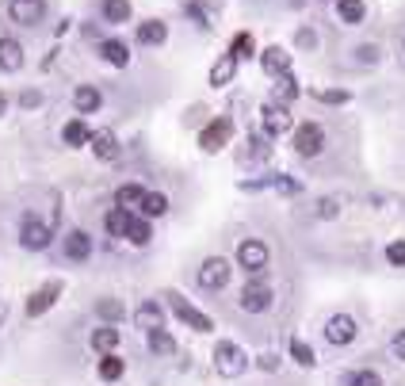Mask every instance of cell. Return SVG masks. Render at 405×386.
Instances as JSON below:
<instances>
[{
	"mask_svg": "<svg viewBox=\"0 0 405 386\" xmlns=\"http://www.w3.org/2000/svg\"><path fill=\"white\" fill-rule=\"evenodd\" d=\"M168 211V199L161 192H146V203H142V214L146 218H161V214Z\"/></svg>",
	"mask_w": 405,
	"mask_h": 386,
	"instance_id": "obj_31",
	"label": "cell"
},
{
	"mask_svg": "<svg viewBox=\"0 0 405 386\" xmlns=\"http://www.w3.org/2000/svg\"><path fill=\"white\" fill-rule=\"evenodd\" d=\"M146 203V192L138 184H122L119 192H115V206H127V211H134V206H142Z\"/></svg>",
	"mask_w": 405,
	"mask_h": 386,
	"instance_id": "obj_24",
	"label": "cell"
},
{
	"mask_svg": "<svg viewBox=\"0 0 405 386\" xmlns=\"http://www.w3.org/2000/svg\"><path fill=\"white\" fill-rule=\"evenodd\" d=\"M230 138H233V122L230 119H214L211 127H203L199 146L206 149V153H218L222 146H230Z\"/></svg>",
	"mask_w": 405,
	"mask_h": 386,
	"instance_id": "obj_6",
	"label": "cell"
},
{
	"mask_svg": "<svg viewBox=\"0 0 405 386\" xmlns=\"http://www.w3.org/2000/svg\"><path fill=\"white\" fill-rule=\"evenodd\" d=\"M103 20L107 23H127L130 20V4L127 0H103Z\"/></svg>",
	"mask_w": 405,
	"mask_h": 386,
	"instance_id": "obj_30",
	"label": "cell"
},
{
	"mask_svg": "<svg viewBox=\"0 0 405 386\" xmlns=\"http://www.w3.org/2000/svg\"><path fill=\"white\" fill-rule=\"evenodd\" d=\"M65 257L69 260H88L92 257V238L84 230H73L69 238H65Z\"/></svg>",
	"mask_w": 405,
	"mask_h": 386,
	"instance_id": "obj_15",
	"label": "cell"
},
{
	"mask_svg": "<svg viewBox=\"0 0 405 386\" xmlns=\"http://www.w3.org/2000/svg\"><path fill=\"white\" fill-rule=\"evenodd\" d=\"M268 260H271V252H268V245H264V241H241L237 264L245 271H264V268H268Z\"/></svg>",
	"mask_w": 405,
	"mask_h": 386,
	"instance_id": "obj_8",
	"label": "cell"
},
{
	"mask_svg": "<svg viewBox=\"0 0 405 386\" xmlns=\"http://www.w3.org/2000/svg\"><path fill=\"white\" fill-rule=\"evenodd\" d=\"M214 367H218L222 379H237L245 367H249V356H245L233 341H222L218 348H214Z\"/></svg>",
	"mask_w": 405,
	"mask_h": 386,
	"instance_id": "obj_1",
	"label": "cell"
},
{
	"mask_svg": "<svg viewBox=\"0 0 405 386\" xmlns=\"http://www.w3.org/2000/svg\"><path fill=\"white\" fill-rule=\"evenodd\" d=\"M92 348H96L100 356H111L119 348V329H111V325L96 329V333H92Z\"/></svg>",
	"mask_w": 405,
	"mask_h": 386,
	"instance_id": "obj_23",
	"label": "cell"
},
{
	"mask_svg": "<svg viewBox=\"0 0 405 386\" xmlns=\"http://www.w3.org/2000/svg\"><path fill=\"white\" fill-rule=\"evenodd\" d=\"M100 54H103V62H111V65H119V69H122V65H127V62H130V50H127V46H122L119 39H107V42H103V46H100Z\"/></svg>",
	"mask_w": 405,
	"mask_h": 386,
	"instance_id": "obj_27",
	"label": "cell"
},
{
	"mask_svg": "<svg viewBox=\"0 0 405 386\" xmlns=\"http://www.w3.org/2000/svg\"><path fill=\"white\" fill-rule=\"evenodd\" d=\"M8 16L23 27H35L46 16V0H8Z\"/></svg>",
	"mask_w": 405,
	"mask_h": 386,
	"instance_id": "obj_7",
	"label": "cell"
},
{
	"mask_svg": "<svg viewBox=\"0 0 405 386\" xmlns=\"http://www.w3.org/2000/svg\"><path fill=\"white\" fill-rule=\"evenodd\" d=\"M73 103H77L81 115H92V111L100 107V92H96V88H88V84H81V88L73 92Z\"/></svg>",
	"mask_w": 405,
	"mask_h": 386,
	"instance_id": "obj_26",
	"label": "cell"
},
{
	"mask_svg": "<svg viewBox=\"0 0 405 386\" xmlns=\"http://www.w3.org/2000/svg\"><path fill=\"white\" fill-rule=\"evenodd\" d=\"M268 306H271V287L264 283V279L245 283V291H241V310L245 314H264Z\"/></svg>",
	"mask_w": 405,
	"mask_h": 386,
	"instance_id": "obj_5",
	"label": "cell"
},
{
	"mask_svg": "<svg viewBox=\"0 0 405 386\" xmlns=\"http://www.w3.org/2000/svg\"><path fill=\"white\" fill-rule=\"evenodd\" d=\"M276 187H279L283 195H298V192H303V184H298V180H290V176H283V172L276 176Z\"/></svg>",
	"mask_w": 405,
	"mask_h": 386,
	"instance_id": "obj_39",
	"label": "cell"
},
{
	"mask_svg": "<svg viewBox=\"0 0 405 386\" xmlns=\"http://www.w3.org/2000/svg\"><path fill=\"white\" fill-rule=\"evenodd\" d=\"M0 69H4V73L23 69V50H20V42H16V39H0Z\"/></svg>",
	"mask_w": 405,
	"mask_h": 386,
	"instance_id": "obj_17",
	"label": "cell"
},
{
	"mask_svg": "<svg viewBox=\"0 0 405 386\" xmlns=\"http://www.w3.org/2000/svg\"><path fill=\"white\" fill-rule=\"evenodd\" d=\"M325 341L329 344H352L356 341V322L348 314H333L325 322Z\"/></svg>",
	"mask_w": 405,
	"mask_h": 386,
	"instance_id": "obj_9",
	"label": "cell"
},
{
	"mask_svg": "<svg viewBox=\"0 0 405 386\" xmlns=\"http://www.w3.org/2000/svg\"><path fill=\"white\" fill-rule=\"evenodd\" d=\"M20 103H23V107H39V103H42V92H23Z\"/></svg>",
	"mask_w": 405,
	"mask_h": 386,
	"instance_id": "obj_44",
	"label": "cell"
},
{
	"mask_svg": "<svg viewBox=\"0 0 405 386\" xmlns=\"http://www.w3.org/2000/svg\"><path fill=\"white\" fill-rule=\"evenodd\" d=\"M96 314L103 317V322L115 325L119 317H122V303H119V298H100V303H96Z\"/></svg>",
	"mask_w": 405,
	"mask_h": 386,
	"instance_id": "obj_33",
	"label": "cell"
},
{
	"mask_svg": "<svg viewBox=\"0 0 405 386\" xmlns=\"http://www.w3.org/2000/svg\"><path fill=\"white\" fill-rule=\"evenodd\" d=\"M390 352L398 356V360H405V329H401V333H398V337H394V341H390Z\"/></svg>",
	"mask_w": 405,
	"mask_h": 386,
	"instance_id": "obj_43",
	"label": "cell"
},
{
	"mask_svg": "<svg viewBox=\"0 0 405 386\" xmlns=\"http://www.w3.org/2000/svg\"><path fill=\"white\" fill-rule=\"evenodd\" d=\"M290 127H295V122H290L283 103H268V107H264V130H268V134H287Z\"/></svg>",
	"mask_w": 405,
	"mask_h": 386,
	"instance_id": "obj_12",
	"label": "cell"
},
{
	"mask_svg": "<svg viewBox=\"0 0 405 386\" xmlns=\"http://www.w3.org/2000/svg\"><path fill=\"white\" fill-rule=\"evenodd\" d=\"M168 306H172V314L180 317V322H184L187 329H195V333H211V329H214V322H211V317H206L203 310H195V306L187 303L184 295H176V291L168 295Z\"/></svg>",
	"mask_w": 405,
	"mask_h": 386,
	"instance_id": "obj_2",
	"label": "cell"
},
{
	"mask_svg": "<svg viewBox=\"0 0 405 386\" xmlns=\"http://www.w3.org/2000/svg\"><path fill=\"white\" fill-rule=\"evenodd\" d=\"M92 153L100 157V161H115L119 157V142L111 130H100V134H92Z\"/></svg>",
	"mask_w": 405,
	"mask_h": 386,
	"instance_id": "obj_19",
	"label": "cell"
},
{
	"mask_svg": "<svg viewBox=\"0 0 405 386\" xmlns=\"http://www.w3.org/2000/svg\"><path fill=\"white\" fill-rule=\"evenodd\" d=\"M325 146V130L317 127V122H303V127L295 130V153L303 157H317Z\"/></svg>",
	"mask_w": 405,
	"mask_h": 386,
	"instance_id": "obj_4",
	"label": "cell"
},
{
	"mask_svg": "<svg viewBox=\"0 0 405 386\" xmlns=\"http://www.w3.org/2000/svg\"><path fill=\"white\" fill-rule=\"evenodd\" d=\"M4 111H8V100H4V96H0V115H4Z\"/></svg>",
	"mask_w": 405,
	"mask_h": 386,
	"instance_id": "obj_47",
	"label": "cell"
},
{
	"mask_svg": "<svg viewBox=\"0 0 405 386\" xmlns=\"http://www.w3.org/2000/svg\"><path fill=\"white\" fill-rule=\"evenodd\" d=\"M61 138H65V146H73V149H81V146H88L92 142V130L84 127L81 119H73V122H65V130H61Z\"/></svg>",
	"mask_w": 405,
	"mask_h": 386,
	"instance_id": "obj_21",
	"label": "cell"
},
{
	"mask_svg": "<svg viewBox=\"0 0 405 386\" xmlns=\"http://www.w3.org/2000/svg\"><path fill=\"white\" fill-rule=\"evenodd\" d=\"M298 46H303V50H310V46H314L317 39H314V31H298V39H295Z\"/></svg>",
	"mask_w": 405,
	"mask_h": 386,
	"instance_id": "obj_45",
	"label": "cell"
},
{
	"mask_svg": "<svg viewBox=\"0 0 405 386\" xmlns=\"http://www.w3.org/2000/svg\"><path fill=\"white\" fill-rule=\"evenodd\" d=\"M356 58H360L363 65H375V62H379V46H371V42L360 46V50H356Z\"/></svg>",
	"mask_w": 405,
	"mask_h": 386,
	"instance_id": "obj_40",
	"label": "cell"
},
{
	"mask_svg": "<svg viewBox=\"0 0 405 386\" xmlns=\"http://www.w3.org/2000/svg\"><path fill=\"white\" fill-rule=\"evenodd\" d=\"M130 222H134V218H130L127 206H115V211H107V218H103V230H107L111 238H127V233H130Z\"/></svg>",
	"mask_w": 405,
	"mask_h": 386,
	"instance_id": "obj_18",
	"label": "cell"
},
{
	"mask_svg": "<svg viewBox=\"0 0 405 386\" xmlns=\"http://www.w3.org/2000/svg\"><path fill=\"white\" fill-rule=\"evenodd\" d=\"M149 352H153V356H172L176 341L165 333V329H153V333H149Z\"/></svg>",
	"mask_w": 405,
	"mask_h": 386,
	"instance_id": "obj_29",
	"label": "cell"
},
{
	"mask_svg": "<svg viewBox=\"0 0 405 386\" xmlns=\"http://www.w3.org/2000/svg\"><path fill=\"white\" fill-rule=\"evenodd\" d=\"M290 360L295 363H303V367H314V348H310L306 341H290Z\"/></svg>",
	"mask_w": 405,
	"mask_h": 386,
	"instance_id": "obj_35",
	"label": "cell"
},
{
	"mask_svg": "<svg viewBox=\"0 0 405 386\" xmlns=\"http://www.w3.org/2000/svg\"><path fill=\"white\" fill-rule=\"evenodd\" d=\"M100 379H103V382H115V379H122V360H119L115 352H111V356H103V360H100Z\"/></svg>",
	"mask_w": 405,
	"mask_h": 386,
	"instance_id": "obj_32",
	"label": "cell"
},
{
	"mask_svg": "<svg viewBox=\"0 0 405 386\" xmlns=\"http://www.w3.org/2000/svg\"><path fill=\"white\" fill-rule=\"evenodd\" d=\"M58 295H61V283H50V287L35 291V295H31V303H27V314H31V317L46 314V310L54 306V298H58Z\"/></svg>",
	"mask_w": 405,
	"mask_h": 386,
	"instance_id": "obj_16",
	"label": "cell"
},
{
	"mask_svg": "<svg viewBox=\"0 0 405 386\" xmlns=\"http://www.w3.org/2000/svg\"><path fill=\"white\" fill-rule=\"evenodd\" d=\"M314 100H322V103H348L352 96H348L344 88H314Z\"/></svg>",
	"mask_w": 405,
	"mask_h": 386,
	"instance_id": "obj_36",
	"label": "cell"
},
{
	"mask_svg": "<svg viewBox=\"0 0 405 386\" xmlns=\"http://www.w3.org/2000/svg\"><path fill=\"white\" fill-rule=\"evenodd\" d=\"M348 386H382V379L375 371H356L352 379H348Z\"/></svg>",
	"mask_w": 405,
	"mask_h": 386,
	"instance_id": "obj_38",
	"label": "cell"
},
{
	"mask_svg": "<svg viewBox=\"0 0 405 386\" xmlns=\"http://www.w3.org/2000/svg\"><path fill=\"white\" fill-rule=\"evenodd\" d=\"M237 54H222V58L218 62H214V69H211V84H214V88H225V84H230L233 81V73H237Z\"/></svg>",
	"mask_w": 405,
	"mask_h": 386,
	"instance_id": "obj_13",
	"label": "cell"
},
{
	"mask_svg": "<svg viewBox=\"0 0 405 386\" xmlns=\"http://www.w3.org/2000/svg\"><path fill=\"white\" fill-rule=\"evenodd\" d=\"M134 322H138V329H146V333L165 329V310L157 303H142V306H138V314H134Z\"/></svg>",
	"mask_w": 405,
	"mask_h": 386,
	"instance_id": "obj_14",
	"label": "cell"
},
{
	"mask_svg": "<svg viewBox=\"0 0 405 386\" xmlns=\"http://www.w3.org/2000/svg\"><path fill=\"white\" fill-rule=\"evenodd\" d=\"M0 317H4V306H0Z\"/></svg>",
	"mask_w": 405,
	"mask_h": 386,
	"instance_id": "obj_48",
	"label": "cell"
},
{
	"mask_svg": "<svg viewBox=\"0 0 405 386\" xmlns=\"http://www.w3.org/2000/svg\"><path fill=\"white\" fill-rule=\"evenodd\" d=\"M218 8H222V0H195V4H192V20L199 27H214Z\"/></svg>",
	"mask_w": 405,
	"mask_h": 386,
	"instance_id": "obj_22",
	"label": "cell"
},
{
	"mask_svg": "<svg viewBox=\"0 0 405 386\" xmlns=\"http://www.w3.org/2000/svg\"><path fill=\"white\" fill-rule=\"evenodd\" d=\"M230 276H233L230 260L211 257V260H203V268H199V287H206V291H222L225 283H230Z\"/></svg>",
	"mask_w": 405,
	"mask_h": 386,
	"instance_id": "obj_3",
	"label": "cell"
},
{
	"mask_svg": "<svg viewBox=\"0 0 405 386\" xmlns=\"http://www.w3.org/2000/svg\"><path fill=\"white\" fill-rule=\"evenodd\" d=\"M271 96H276V103H283V107H287V103H295V100H298V81L290 77V73H283Z\"/></svg>",
	"mask_w": 405,
	"mask_h": 386,
	"instance_id": "obj_28",
	"label": "cell"
},
{
	"mask_svg": "<svg viewBox=\"0 0 405 386\" xmlns=\"http://www.w3.org/2000/svg\"><path fill=\"white\" fill-rule=\"evenodd\" d=\"M257 367H264V371H276V356H260Z\"/></svg>",
	"mask_w": 405,
	"mask_h": 386,
	"instance_id": "obj_46",
	"label": "cell"
},
{
	"mask_svg": "<svg viewBox=\"0 0 405 386\" xmlns=\"http://www.w3.org/2000/svg\"><path fill=\"white\" fill-rule=\"evenodd\" d=\"M168 39V27L161 20H146V23H138V42L142 46H161Z\"/></svg>",
	"mask_w": 405,
	"mask_h": 386,
	"instance_id": "obj_20",
	"label": "cell"
},
{
	"mask_svg": "<svg viewBox=\"0 0 405 386\" xmlns=\"http://www.w3.org/2000/svg\"><path fill=\"white\" fill-rule=\"evenodd\" d=\"M336 16H341V23H363L367 8L363 0H336Z\"/></svg>",
	"mask_w": 405,
	"mask_h": 386,
	"instance_id": "obj_25",
	"label": "cell"
},
{
	"mask_svg": "<svg viewBox=\"0 0 405 386\" xmlns=\"http://www.w3.org/2000/svg\"><path fill=\"white\" fill-rule=\"evenodd\" d=\"M230 50H233V54H237V58H245V54H249V50H252V35H237V42H233V46H230Z\"/></svg>",
	"mask_w": 405,
	"mask_h": 386,
	"instance_id": "obj_42",
	"label": "cell"
},
{
	"mask_svg": "<svg viewBox=\"0 0 405 386\" xmlns=\"http://www.w3.org/2000/svg\"><path fill=\"white\" fill-rule=\"evenodd\" d=\"M50 238H54V226H46V222H39V218H27L23 222V230H20V241L27 245V249H46L50 245Z\"/></svg>",
	"mask_w": 405,
	"mask_h": 386,
	"instance_id": "obj_10",
	"label": "cell"
},
{
	"mask_svg": "<svg viewBox=\"0 0 405 386\" xmlns=\"http://www.w3.org/2000/svg\"><path fill=\"white\" fill-rule=\"evenodd\" d=\"M386 260H390L394 268H405V241H394V245H386Z\"/></svg>",
	"mask_w": 405,
	"mask_h": 386,
	"instance_id": "obj_37",
	"label": "cell"
},
{
	"mask_svg": "<svg viewBox=\"0 0 405 386\" xmlns=\"http://www.w3.org/2000/svg\"><path fill=\"white\" fill-rule=\"evenodd\" d=\"M336 211H341V203H336V199H322V203H317V218H336Z\"/></svg>",
	"mask_w": 405,
	"mask_h": 386,
	"instance_id": "obj_41",
	"label": "cell"
},
{
	"mask_svg": "<svg viewBox=\"0 0 405 386\" xmlns=\"http://www.w3.org/2000/svg\"><path fill=\"white\" fill-rule=\"evenodd\" d=\"M260 65H264V73H271V77H283V73H290V54L283 46H268V50L260 54Z\"/></svg>",
	"mask_w": 405,
	"mask_h": 386,
	"instance_id": "obj_11",
	"label": "cell"
},
{
	"mask_svg": "<svg viewBox=\"0 0 405 386\" xmlns=\"http://www.w3.org/2000/svg\"><path fill=\"white\" fill-rule=\"evenodd\" d=\"M127 241H134V245H149V241H153V230H149V222H146V218H134V222H130Z\"/></svg>",
	"mask_w": 405,
	"mask_h": 386,
	"instance_id": "obj_34",
	"label": "cell"
}]
</instances>
